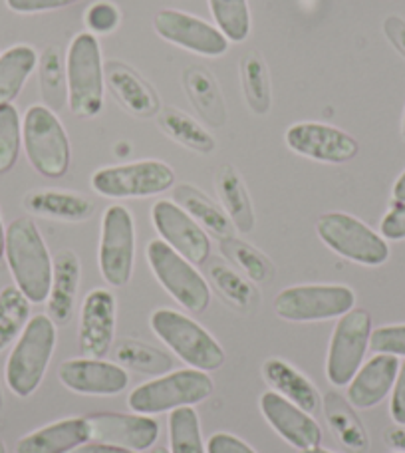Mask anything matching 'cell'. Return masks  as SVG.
<instances>
[{"label": "cell", "mask_w": 405, "mask_h": 453, "mask_svg": "<svg viewBox=\"0 0 405 453\" xmlns=\"http://www.w3.org/2000/svg\"><path fill=\"white\" fill-rule=\"evenodd\" d=\"M4 255L16 287L24 296L30 303H44L52 285V257L30 217H19L8 225Z\"/></svg>", "instance_id": "1"}, {"label": "cell", "mask_w": 405, "mask_h": 453, "mask_svg": "<svg viewBox=\"0 0 405 453\" xmlns=\"http://www.w3.org/2000/svg\"><path fill=\"white\" fill-rule=\"evenodd\" d=\"M56 348V325L48 314H36L16 340L6 362V384L19 398L34 394L46 376Z\"/></svg>", "instance_id": "2"}, {"label": "cell", "mask_w": 405, "mask_h": 453, "mask_svg": "<svg viewBox=\"0 0 405 453\" xmlns=\"http://www.w3.org/2000/svg\"><path fill=\"white\" fill-rule=\"evenodd\" d=\"M213 380L207 372L181 368L156 376L129 392L127 406L135 414L157 416L187 406H197L213 394Z\"/></svg>", "instance_id": "3"}, {"label": "cell", "mask_w": 405, "mask_h": 453, "mask_svg": "<svg viewBox=\"0 0 405 453\" xmlns=\"http://www.w3.org/2000/svg\"><path fill=\"white\" fill-rule=\"evenodd\" d=\"M149 326L161 342L172 348L177 358L189 368L201 372H215L225 364V350L209 330L187 314L173 309L153 311Z\"/></svg>", "instance_id": "4"}, {"label": "cell", "mask_w": 405, "mask_h": 453, "mask_svg": "<svg viewBox=\"0 0 405 453\" xmlns=\"http://www.w3.org/2000/svg\"><path fill=\"white\" fill-rule=\"evenodd\" d=\"M68 106L78 118H96L103 108L105 72L100 42L92 32H82L70 42L66 56Z\"/></svg>", "instance_id": "5"}, {"label": "cell", "mask_w": 405, "mask_h": 453, "mask_svg": "<svg viewBox=\"0 0 405 453\" xmlns=\"http://www.w3.org/2000/svg\"><path fill=\"white\" fill-rule=\"evenodd\" d=\"M22 145L30 165L40 175L58 180L70 169L72 150L66 129L56 111L46 106L28 108L22 121Z\"/></svg>", "instance_id": "6"}, {"label": "cell", "mask_w": 405, "mask_h": 453, "mask_svg": "<svg viewBox=\"0 0 405 453\" xmlns=\"http://www.w3.org/2000/svg\"><path fill=\"white\" fill-rule=\"evenodd\" d=\"M316 233L330 250L355 265L379 266L390 258V247L382 234L354 215L324 213L316 221Z\"/></svg>", "instance_id": "7"}, {"label": "cell", "mask_w": 405, "mask_h": 453, "mask_svg": "<svg viewBox=\"0 0 405 453\" xmlns=\"http://www.w3.org/2000/svg\"><path fill=\"white\" fill-rule=\"evenodd\" d=\"M148 263L167 295L189 312H205L210 304V288L195 265L181 257L161 239L149 241Z\"/></svg>", "instance_id": "8"}, {"label": "cell", "mask_w": 405, "mask_h": 453, "mask_svg": "<svg viewBox=\"0 0 405 453\" xmlns=\"http://www.w3.org/2000/svg\"><path fill=\"white\" fill-rule=\"evenodd\" d=\"M173 185L175 172L159 159L102 167L92 175V189L108 199L153 197L173 189Z\"/></svg>", "instance_id": "9"}, {"label": "cell", "mask_w": 405, "mask_h": 453, "mask_svg": "<svg viewBox=\"0 0 405 453\" xmlns=\"http://www.w3.org/2000/svg\"><path fill=\"white\" fill-rule=\"evenodd\" d=\"M355 304V293L346 285H296L280 290L274 312L287 322H324L340 319Z\"/></svg>", "instance_id": "10"}, {"label": "cell", "mask_w": 405, "mask_h": 453, "mask_svg": "<svg viewBox=\"0 0 405 453\" xmlns=\"http://www.w3.org/2000/svg\"><path fill=\"white\" fill-rule=\"evenodd\" d=\"M135 263V223L124 205H110L102 217L98 265L103 280L111 287H126L132 280Z\"/></svg>", "instance_id": "11"}, {"label": "cell", "mask_w": 405, "mask_h": 453, "mask_svg": "<svg viewBox=\"0 0 405 453\" xmlns=\"http://www.w3.org/2000/svg\"><path fill=\"white\" fill-rule=\"evenodd\" d=\"M371 336V317L368 311L352 309L338 319L330 338L326 378L334 388L350 384L366 358Z\"/></svg>", "instance_id": "12"}, {"label": "cell", "mask_w": 405, "mask_h": 453, "mask_svg": "<svg viewBox=\"0 0 405 453\" xmlns=\"http://www.w3.org/2000/svg\"><path fill=\"white\" fill-rule=\"evenodd\" d=\"M151 221L159 237L193 265L207 263L210 239L207 231L175 201L161 199L151 207Z\"/></svg>", "instance_id": "13"}, {"label": "cell", "mask_w": 405, "mask_h": 453, "mask_svg": "<svg viewBox=\"0 0 405 453\" xmlns=\"http://www.w3.org/2000/svg\"><path fill=\"white\" fill-rule=\"evenodd\" d=\"M287 145L294 153L320 164H346L358 156L360 145L344 129L322 124V121H301L287 129Z\"/></svg>", "instance_id": "14"}, {"label": "cell", "mask_w": 405, "mask_h": 453, "mask_svg": "<svg viewBox=\"0 0 405 453\" xmlns=\"http://www.w3.org/2000/svg\"><path fill=\"white\" fill-rule=\"evenodd\" d=\"M153 27L167 42L199 56H207V58L223 56L229 48V40L213 24L193 14L175 11V8H165L157 12Z\"/></svg>", "instance_id": "15"}, {"label": "cell", "mask_w": 405, "mask_h": 453, "mask_svg": "<svg viewBox=\"0 0 405 453\" xmlns=\"http://www.w3.org/2000/svg\"><path fill=\"white\" fill-rule=\"evenodd\" d=\"M118 303L111 290L94 288L86 295L80 309V352L86 358L108 356L116 336Z\"/></svg>", "instance_id": "16"}, {"label": "cell", "mask_w": 405, "mask_h": 453, "mask_svg": "<svg viewBox=\"0 0 405 453\" xmlns=\"http://www.w3.org/2000/svg\"><path fill=\"white\" fill-rule=\"evenodd\" d=\"M90 427V441L110 443V446L126 448L135 453L151 449L159 438V424L151 416L143 414H103L86 416Z\"/></svg>", "instance_id": "17"}, {"label": "cell", "mask_w": 405, "mask_h": 453, "mask_svg": "<svg viewBox=\"0 0 405 453\" xmlns=\"http://www.w3.org/2000/svg\"><path fill=\"white\" fill-rule=\"evenodd\" d=\"M58 380L80 395H118L127 388L129 374L118 362L103 358H70L60 364Z\"/></svg>", "instance_id": "18"}, {"label": "cell", "mask_w": 405, "mask_h": 453, "mask_svg": "<svg viewBox=\"0 0 405 453\" xmlns=\"http://www.w3.org/2000/svg\"><path fill=\"white\" fill-rule=\"evenodd\" d=\"M258 408L272 430L293 448L302 451L318 448L322 443V427L318 422L296 403L282 398L280 394L264 392Z\"/></svg>", "instance_id": "19"}, {"label": "cell", "mask_w": 405, "mask_h": 453, "mask_svg": "<svg viewBox=\"0 0 405 453\" xmlns=\"http://www.w3.org/2000/svg\"><path fill=\"white\" fill-rule=\"evenodd\" d=\"M400 372V360L390 354H376L363 362L355 376L346 386V398L355 410L376 408L392 394Z\"/></svg>", "instance_id": "20"}, {"label": "cell", "mask_w": 405, "mask_h": 453, "mask_svg": "<svg viewBox=\"0 0 405 453\" xmlns=\"http://www.w3.org/2000/svg\"><path fill=\"white\" fill-rule=\"evenodd\" d=\"M105 84L118 104L135 118H153L161 111L157 92L124 62L110 60L103 66Z\"/></svg>", "instance_id": "21"}, {"label": "cell", "mask_w": 405, "mask_h": 453, "mask_svg": "<svg viewBox=\"0 0 405 453\" xmlns=\"http://www.w3.org/2000/svg\"><path fill=\"white\" fill-rule=\"evenodd\" d=\"M80 258L72 250H60L52 258V285L48 293V317L56 326H66L74 317L80 287Z\"/></svg>", "instance_id": "22"}, {"label": "cell", "mask_w": 405, "mask_h": 453, "mask_svg": "<svg viewBox=\"0 0 405 453\" xmlns=\"http://www.w3.org/2000/svg\"><path fill=\"white\" fill-rule=\"evenodd\" d=\"M90 441L86 418H64L30 432L16 443V453H70Z\"/></svg>", "instance_id": "23"}, {"label": "cell", "mask_w": 405, "mask_h": 453, "mask_svg": "<svg viewBox=\"0 0 405 453\" xmlns=\"http://www.w3.org/2000/svg\"><path fill=\"white\" fill-rule=\"evenodd\" d=\"M263 378L272 388V392L280 394L282 398L296 403L308 414H316L322 406V395L310 380L293 364L282 358H269L263 364Z\"/></svg>", "instance_id": "24"}, {"label": "cell", "mask_w": 405, "mask_h": 453, "mask_svg": "<svg viewBox=\"0 0 405 453\" xmlns=\"http://www.w3.org/2000/svg\"><path fill=\"white\" fill-rule=\"evenodd\" d=\"M28 213L62 223H82L94 215V203L88 197L72 191L36 189L24 197Z\"/></svg>", "instance_id": "25"}, {"label": "cell", "mask_w": 405, "mask_h": 453, "mask_svg": "<svg viewBox=\"0 0 405 453\" xmlns=\"http://www.w3.org/2000/svg\"><path fill=\"white\" fill-rule=\"evenodd\" d=\"M183 88L202 121L213 127H223L226 124V106L221 86L205 66L185 68Z\"/></svg>", "instance_id": "26"}, {"label": "cell", "mask_w": 405, "mask_h": 453, "mask_svg": "<svg viewBox=\"0 0 405 453\" xmlns=\"http://www.w3.org/2000/svg\"><path fill=\"white\" fill-rule=\"evenodd\" d=\"M173 201L218 241L234 237V225L229 215L225 213V209L193 185H173Z\"/></svg>", "instance_id": "27"}, {"label": "cell", "mask_w": 405, "mask_h": 453, "mask_svg": "<svg viewBox=\"0 0 405 453\" xmlns=\"http://www.w3.org/2000/svg\"><path fill=\"white\" fill-rule=\"evenodd\" d=\"M215 188L218 201L225 213L229 215L234 229L241 233H250L255 229V209L253 201H250L248 191L245 188V181L239 175L237 169L231 164H223L217 169L215 175Z\"/></svg>", "instance_id": "28"}, {"label": "cell", "mask_w": 405, "mask_h": 453, "mask_svg": "<svg viewBox=\"0 0 405 453\" xmlns=\"http://www.w3.org/2000/svg\"><path fill=\"white\" fill-rule=\"evenodd\" d=\"M324 416L328 419L330 430L334 432L336 440L352 453H366L370 448V438L366 427L362 426L360 418L355 416L354 406L346 403L342 395L330 392L322 402Z\"/></svg>", "instance_id": "29"}, {"label": "cell", "mask_w": 405, "mask_h": 453, "mask_svg": "<svg viewBox=\"0 0 405 453\" xmlns=\"http://www.w3.org/2000/svg\"><path fill=\"white\" fill-rule=\"evenodd\" d=\"M36 66V50L28 44L12 46L0 54V106L12 104L19 98L24 84Z\"/></svg>", "instance_id": "30"}, {"label": "cell", "mask_w": 405, "mask_h": 453, "mask_svg": "<svg viewBox=\"0 0 405 453\" xmlns=\"http://www.w3.org/2000/svg\"><path fill=\"white\" fill-rule=\"evenodd\" d=\"M159 127L180 145L197 153H213L217 143L205 127L180 108H164L157 113Z\"/></svg>", "instance_id": "31"}, {"label": "cell", "mask_w": 405, "mask_h": 453, "mask_svg": "<svg viewBox=\"0 0 405 453\" xmlns=\"http://www.w3.org/2000/svg\"><path fill=\"white\" fill-rule=\"evenodd\" d=\"M241 84L250 111L258 113V116H264V113L271 111V76L269 68H266V64L258 52L250 50L241 58Z\"/></svg>", "instance_id": "32"}, {"label": "cell", "mask_w": 405, "mask_h": 453, "mask_svg": "<svg viewBox=\"0 0 405 453\" xmlns=\"http://www.w3.org/2000/svg\"><path fill=\"white\" fill-rule=\"evenodd\" d=\"M38 82L44 106L52 111L62 110L64 104L68 102V86L66 66H64L58 46H48L38 58Z\"/></svg>", "instance_id": "33"}, {"label": "cell", "mask_w": 405, "mask_h": 453, "mask_svg": "<svg viewBox=\"0 0 405 453\" xmlns=\"http://www.w3.org/2000/svg\"><path fill=\"white\" fill-rule=\"evenodd\" d=\"M116 360L124 368L151 376H164L173 368V358L167 352L132 338L121 340L116 350Z\"/></svg>", "instance_id": "34"}, {"label": "cell", "mask_w": 405, "mask_h": 453, "mask_svg": "<svg viewBox=\"0 0 405 453\" xmlns=\"http://www.w3.org/2000/svg\"><path fill=\"white\" fill-rule=\"evenodd\" d=\"M221 242V253L229 263L245 274L250 282H271L274 277V265L271 258L263 255L256 247L241 241L237 237H229L218 241Z\"/></svg>", "instance_id": "35"}, {"label": "cell", "mask_w": 405, "mask_h": 453, "mask_svg": "<svg viewBox=\"0 0 405 453\" xmlns=\"http://www.w3.org/2000/svg\"><path fill=\"white\" fill-rule=\"evenodd\" d=\"M30 301L19 287L0 290V352L19 340L30 320Z\"/></svg>", "instance_id": "36"}, {"label": "cell", "mask_w": 405, "mask_h": 453, "mask_svg": "<svg viewBox=\"0 0 405 453\" xmlns=\"http://www.w3.org/2000/svg\"><path fill=\"white\" fill-rule=\"evenodd\" d=\"M209 279L215 288L221 293L225 301H229L233 306L241 311L253 309L256 303V288L247 277H242L233 266L225 263H213L209 266Z\"/></svg>", "instance_id": "37"}, {"label": "cell", "mask_w": 405, "mask_h": 453, "mask_svg": "<svg viewBox=\"0 0 405 453\" xmlns=\"http://www.w3.org/2000/svg\"><path fill=\"white\" fill-rule=\"evenodd\" d=\"M169 446L172 453H207L202 443L199 414L193 406L169 411Z\"/></svg>", "instance_id": "38"}, {"label": "cell", "mask_w": 405, "mask_h": 453, "mask_svg": "<svg viewBox=\"0 0 405 453\" xmlns=\"http://www.w3.org/2000/svg\"><path fill=\"white\" fill-rule=\"evenodd\" d=\"M217 28L226 40L245 42L250 35V11L247 0H209Z\"/></svg>", "instance_id": "39"}, {"label": "cell", "mask_w": 405, "mask_h": 453, "mask_svg": "<svg viewBox=\"0 0 405 453\" xmlns=\"http://www.w3.org/2000/svg\"><path fill=\"white\" fill-rule=\"evenodd\" d=\"M22 143V124L19 110L12 104L0 106V173H8L16 165Z\"/></svg>", "instance_id": "40"}, {"label": "cell", "mask_w": 405, "mask_h": 453, "mask_svg": "<svg viewBox=\"0 0 405 453\" xmlns=\"http://www.w3.org/2000/svg\"><path fill=\"white\" fill-rule=\"evenodd\" d=\"M370 348L376 354H390L395 358L405 356V325H387L371 330Z\"/></svg>", "instance_id": "41"}, {"label": "cell", "mask_w": 405, "mask_h": 453, "mask_svg": "<svg viewBox=\"0 0 405 453\" xmlns=\"http://www.w3.org/2000/svg\"><path fill=\"white\" fill-rule=\"evenodd\" d=\"M119 11L113 3H108V0H98L94 3L90 8L86 11V27L92 35H110L118 28L119 24Z\"/></svg>", "instance_id": "42"}, {"label": "cell", "mask_w": 405, "mask_h": 453, "mask_svg": "<svg viewBox=\"0 0 405 453\" xmlns=\"http://www.w3.org/2000/svg\"><path fill=\"white\" fill-rule=\"evenodd\" d=\"M379 231H382L384 239H405V201H394L392 209L384 215L382 223H379Z\"/></svg>", "instance_id": "43"}, {"label": "cell", "mask_w": 405, "mask_h": 453, "mask_svg": "<svg viewBox=\"0 0 405 453\" xmlns=\"http://www.w3.org/2000/svg\"><path fill=\"white\" fill-rule=\"evenodd\" d=\"M207 453H256L247 441L226 432H217L207 441Z\"/></svg>", "instance_id": "44"}, {"label": "cell", "mask_w": 405, "mask_h": 453, "mask_svg": "<svg viewBox=\"0 0 405 453\" xmlns=\"http://www.w3.org/2000/svg\"><path fill=\"white\" fill-rule=\"evenodd\" d=\"M78 0H6V6L19 14H36L66 8Z\"/></svg>", "instance_id": "45"}, {"label": "cell", "mask_w": 405, "mask_h": 453, "mask_svg": "<svg viewBox=\"0 0 405 453\" xmlns=\"http://www.w3.org/2000/svg\"><path fill=\"white\" fill-rule=\"evenodd\" d=\"M390 414L395 424L405 426V360L403 364H400L398 378H395V384L392 390Z\"/></svg>", "instance_id": "46"}, {"label": "cell", "mask_w": 405, "mask_h": 453, "mask_svg": "<svg viewBox=\"0 0 405 453\" xmlns=\"http://www.w3.org/2000/svg\"><path fill=\"white\" fill-rule=\"evenodd\" d=\"M384 35L405 58V20L400 16H387L384 20Z\"/></svg>", "instance_id": "47"}, {"label": "cell", "mask_w": 405, "mask_h": 453, "mask_svg": "<svg viewBox=\"0 0 405 453\" xmlns=\"http://www.w3.org/2000/svg\"><path fill=\"white\" fill-rule=\"evenodd\" d=\"M70 453H135L132 449L126 448H118V446H110V443H102V441H86L82 446H78L76 449H72Z\"/></svg>", "instance_id": "48"}, {"label": "cell", "mask_w": 405, "mask_h": 453, "mask_svg": "<svg viewBox=\"0 0 405 453\" xmlns=\"http://www.w3.org/2000/svg\"><path fill=\"white\" fill-rule=\"evenodd\" d=\"M384 441L395 451L405 453V426H394L390 430H386Z\"/></svg>", "instance_id": "49"}, {"label": "cell", "mask_w": 405, "mask_h": 453, "mask_svg": "<svg viewBox=\"0 0 405 453\" xmlns=\"http://www.w3.org/2000/svg\"><path fill=\"white\" fill-rule=\"evenodd\" d=\"M394 199L405 201V172L398 177V181L394 183Z\"/></svg>", "instance_id": "50"}, {"label": "cell", "mask_w": 405, "mask_h": 453, "mask_svg": "<svg viewBox=\"0 0 405 453\" xmlns=\"http://www.w3.org/2000/svg\"><path fill=\"white\" fill-rule=\"evenodd\" d=\"M4 242H6V231L3 225V217H0V258L4 255Z\"/></svg>", "instance_id": "51"}, {"label": "cell", "mask_w": 405, "mask_h": 453, "mask_svg": "<svg viewBox=\"0 0 405 453\" xmlns=\"http://www.w3.org/2000/svg\"><path fill=\"white\" fill-rule=\"evenodd\" d=\"M301 453H336V451H330V449H324V448H310V449H302Z\"/></svg>", "instance_id": "52"}, {"label": "cell", "mask_w": 405, "mask_h": 453, "mask_svg": "<svg viewBox=\"0 0 405 453\" xmlns=\"http://www.w3.org/2000/svg\"><path fill=\"white\" fill-rule=\"evenodd\" d=\"M149 453H172L167 448H151Z\"/></svg>", "instance_id": "53"}, {"label": "cell", "mask_w": 405, "mask_h": 453, "mask_svg": "<svg viewBox=\"0 0 405 453\" xmlns=\"http://www.w3.org/2000/svg\"><path fill=\"white\" fill-rule=\"evenodd\" d=\"M401 135H403V140H405V111H403V119H401Z\"/></svg>", "instance_id": "54"}, {"label": "cell", "mask_w": 405, "mask_h": 453, "mask_svg": "<svg viewBox=\"0 0 405 453\" xmlns=\"http://www.w3.org/2000/svg\"><path fill=\"white\" fill-rule=\"evenodd\" d=\"M0 453H6V446H4L3 440H0Z\"/></svg>", "instance_id": "55"}, {"label": "cell", "mask_w": 405, "mask_h": 453, "mask_svg": "<svg viewBox=\"0 0 405 453\" xmlns=\"http://www.w3.org/2000/svg\"><path fill=\"white\" fill-rule=\"evenodd\" d=\"M0 410H3V392H0Z\"/></svg>", "instance_id": "56"}, {"label": "cell", "mask_w": 405, "mask_h": 453, "mask_svg": "<svg viewBox=\"0 0 405 453\" xmlns=\"http://www.w3.org/2000/svg\"><path fill=\"white\" fill-rule=\"evenodd\" d=\"M398 453H401V451H398Z\"/></svg>", "instance_id": "57"}]
</instances>
